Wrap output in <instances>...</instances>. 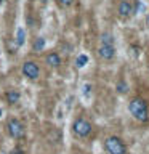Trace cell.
<instances>
[{
  "label": "cell",
  "instance_id": "obj_1",
  "mask_svg": "<svg viewBox=\"0 0 149 154\" xmlns=\"http://www.w3.org/2000/svg\"><path fill=\"white\" fill-rule=\"evenodd\" d=\"M128 112L132 114V117L138 122H147L149 120V106L147 101L141 98V96H133L132 100L128 101Z\"/></svg>",
  "mask_w": 149,
  "mask_h": 154
},
{
  "label": "cell",
  "instance_id": "obj_2",
  "mask_svg": "<svg viewBox=\"0 0 149 154\" xmlns=\"http://www.w3.org/2000/svg\"><path fill=\"white\" fill-rule=\"evenodd\" d=\"M115 51H117V48H115V38H114V35H112V34H109V32H104L103 35H101L99 47H98L99 60L104 61V63L112 61L115 58Z\"/></svg>",
  "mask_w": 149,
  "mask_h": 154
},
{
  "label": "cell",
  "instance_id": "obj_3",
  "mask_svg": "<svg viewBox=\"0 0 149 154\" xmlns=\"http://www.w3.org/2000/svg\"><path fill=\"white\" fill-rule=\"evenodd\" d=\"M71 130H72V135L79 140H84V138H88L91 132H93V125L85 116H77L74 119V122L71 125Z\"/></svg>",
  "mask_w": 149,
  "mask_h": 154
},
{
  "label": "cell",
  "instance_id": "obj_4",
  "mask_svg": "<svg viewBox=\"0 0 149 154\" xmlns=\"http://www.w3.org/2000/svg\"><path fill=\"white\" fill-rule=\"evenodd\" d=\"M106 154H128V146L117 135H111L103 141Z\"/></svg>",
  "mask_w": 149,
  "mask_h": 154
},
{
  "label": "cell",
  "instance_id": "obj_5",
  "mask_svg": "<svg viewBox=\"0 0 149 154\" xmlns=\"http://www.w3.org/2000/svg\"><path fill=\"white\" fill-rule=\"evenodd\" d=\"M7 133L13 140H23L26 138V125H24L18 117H10L7 120Z\"/></svg>",
  "mask_w": 149,
  "mask_h": 154
},
{
  "label": "cell",
  "instance_id": "obj_6",
  "mask_svg": "<svg viewBox=\"0 0 149 154\" xmlns=\"http://www.w3.org/2000/svg\"><path fill=\"white\" fill-rule=\"evenodd\" d=\"M136 8H138V3L135 0H119L115 11H117V16L120 19H128L136 13Z\"/></svg>",
  "mask_w": 149,
  "mask_h": 154
},
{
  "label": "cell",
  "instance_id": "obj_7",
  "mask_svg": "<svg viewBox=\"0 0 149 154\" xmlns=\"http://www.w3.org/2000/svg\"><path fill=\"white\" fill-rule=\"evenodd\" d=\"M21 74L26 77L27 80H38V77L42 74V69H40V64L37 61H32V60H26L21 66Z\"/></svg>",
  "mask_w": 149,
  "mask_h": 154
},
{
  "label": "cell",
  "instance_id": "obj_8",
  "mask_svg": "<svg viewBox=\"0 0 149 154\" xmlns=\"http://www.w3.org/2000/svg\"><path fill=\"white\" fill-rule=\"evenodd\" d=\"M62 63V58L59 55V51L56 50H50L45 53V64L50 67V69H59Z\"/></svg>",
  "mask_w": 149,
  "mask_h": 154
},
{
  "label": "cell",
  "instance_id": "obj_9",
  "mask_svg": "<svg viewBox=\"0 0 149 154\" xmlns=\"http://www.w3.org/2000/svg\"><path fill=\"white\" fill-rule=\"evenodd\" d=\"M5 101H7V104H10V106L18 104L19 101H21V91L18 88H8L5 91Z\"/></svg>",
  "mask_w": 149,
  "mask_h": 154
},
{
  "label": "cell",
  "instance_id": "obj_10",
  "mask_svg": "<svg viewBox=\"0 0 149 154\" xmlns=\"http://www.w3.org/2000/svg\"><path fill=\"white\" fill-rule=\"evenodd\" d=\"M43 48H45V40H43V37H37L35 42H34V45H32V50L34 51H42Z\"/></svg>",
  "mask_w": 149,
  "mask_h": 154
},
{
  "label": "cell",
  "instance_id": "obj_11",
  "mask_svg": "<svg viewBox=\"0 0 149 154\" xmlns=\"http://www.w3.org/2000/svg\"><path fill=\"white\" fill-rule=\"evenodd\" d=\"M115 88H117V93H120V95H125L128 91V84L125 80H120L119 84H117V87H115Z\"/></svg>",
  "mask_w": 149,
  "mask_h": 154
},
{
  "label": "cell",
  "instance_id": "obj_12",
  "mask_svg": "<svg viewBox=\"0 0 149 154\" xmlns=\"http://www.w3.org/2000/svg\"><path fill=\"white\" fill-rule=\"evenodd\" d=\"M58 3H59L62 8H71L72 5L75 3V0H58Z\"/></svg>",
  "mask_w": 149,
  "mask_h": 154
},
{
  "label": "cell",
  "instance_id": "obj_13",
  "mask_svg": "<svg viewBox=\"0 0 149 154\" xmlns=\"http://www.w3.org/2000/svg\"><path fill=\"white\" fill-rule=\"evenodd\" d=\"M88 61V58L87 56H82V58H79V60H77V66H85L84 63H87Z\"/></svg>",
  "mask_w": 149,
  "mask_h": 154
},
{
  "label": "cell",
  "instance_id": "obj_14",
  "mask_svg": "<svg viewBox=\"0 0 149 154\" xmlns=\"http://www.w3.org/2000/svg\"><path fill=\"white\" fill-rule=\"evenodd\" d=\"M11 154H24V152H23V149L16 148V149H13V151H11Z\"/></svg>",
  "mask_w": 149,
  "mask_h": 154
},
{
  "label": "cell",
  "instance_id": "obj_15",
  "mask_svg": "<svg viewBox=\"0 0 149 154\" xmlns=\"http://www.w3.org/2000/svg\"><path fill=\"white\" fill-rule=\"evenodd\" d=\"M146 24H147V26H149V13L146 14Z\"/></svg>",
  "mask_w": 149,
  "mask_h": 154
},
{
  "label": "cell",
  "instance_id": "obj_16",
  "mask_svg": "<svg viewBox=\"0 0 149 154\" xmlns=\"http://www.w3.org/2000/svg\"><path fill=\"white\" fill-rule=\"evenodd\" d=\"M3 2H5V0H0V5H2V3H3Z\"/></svg>",
  "mask_w": 149,
  "mask_h": 154
},
{
  "label": "cell",
  "instance_id": "obj_17",
  "mask_svg": "<svg viewBox=\"0 0 149 154\" xmlns=\"http://www.w3.org/2000/svg\"><path fill=\"white\" fill-rule=\"evenodd\" d=\"M147 72H149V66H147Z\"/></svg>",
  "mask_w": 149,
  "mask_h": 154
}]
</instances>
